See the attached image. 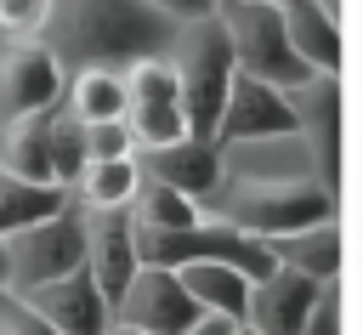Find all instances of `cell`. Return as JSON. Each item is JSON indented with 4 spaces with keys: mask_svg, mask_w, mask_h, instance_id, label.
Returning a JSON list of instances; mask_svg holds the SVG:
<instances>
[{
    "mask_svg": "<svg viewBox=\"0 0 363 335\" xmlns=\"http://www.w3.org/2000/svg\"><path fill=\"white\" fill-rule=\"evenodd\" d=\"M267 250H272L278 267H295V273H306L318 284H335L340 278V216L295 227V233H278V238H267Z\"/></svg>",
    "mask_w": 363,
    "mask_h": 335,
    "instance_id": "2e32d148",
    "label": "cell"
},
{
    "mask_svg": "<svg viewBox=\"0 0 363 335\" xmlns=\"http://www.w3.org/2000/svg\"><path fill=\"white\" fill-rule=\"evenodd\" d=\"M0 250H6V290H34L45 278H62V273L85 267V210L68 199L45 221L0 238Z\"/></svg>",
    "mask_w": 363,
    "mask_h": 335,
    "instance_id": "277c9868",
    "label": "cell"
},
{
    "mask_svg": "<svg viewBox=\"0 0 363 335\" xmlns=\"http://www.w3.org/2000/svg\"><path fill=\"white\" fill-rule=\"evenodd\" d=\"M136 187H142V165H136V153H119V159H85L79 176L68 182V199H74L79 210H130Z\"/></svg>",
    "mask_w": 363,
    "mask_h": 335,
    "instance_id": "ac0fdd59",
    "label": "cell"
},
{
    "mask_svg": "<svg viewBox=\"0 0 363 335\" xmlns=\"http://www.w3.org/2000/svg\"><path fill=\"white\" fill-rule=\"evenodd\" d=\"M125 131H130L136 148H164V142L193 136L187 114H182V85H176L170 51L125 62Z\"/></svg>",
    "mask_w": 363,
    "mask_h": 335,
    "instance_id": "5b68a950",
    "label": "cell"
},
{
    "mask_svg": "<svg viewBox=\"0 0 363 335\" xmlns=\"http://www.w3.org/2000/svg\"><path fill=\"white\" fill-rule=\"evenodd\" d=\"M68 204V187L62 182H23V176H6L0 170V238L45 221L51 210Z\"/></svg>",
    "mask_w": 363,
    "mask_h": 335,
    "instance_id": "ffe728a7",
    "label": "cell"
},
{
    "mask_svg": "<svg viewBox=\"0 0 363 335\" xmlns=\"http://www.w3.org/2000/svg\"><path fill=\"white\" fill-rule=\"evenodd\" d=\"M227 335H261V329H250V324L238 318V324H227Z\"/></svg>",
    "mask_w": 363,
    "mask_h": 335,
    "instance_id": "f1b7e54d",
    "label": "cell"
},
{
    "mask_svg": "<svg viewBox=\"0 0 363 335\" xmlns=\"http://www.w3.org/2000/svg\"><path fill=\"white\" fill-rule=\"evenodd\" d=\"M187 335H227V318H210V312H204V318H199Z\"/></svg>",
    "mask_w": 363,
    "mask_h": 335,
    "instance_id": "4316f807",
    "label": "cell"
},
{
    "mask_svg": "<svg viewBox=\"0 0 363 335\" xmlns=\"http://www.w3.org/2000/svg\"><path fill=\"white\" fill-rule=\"evenodd\" d=\"M57 335H102L108 324H113V307L102 301V290L91 284V273L85 267H74V273H62V278H45V284H34V290H17Z\"/></svg>",
    "mask_w": 363,
    "mask_h": 335,
    "instance_id": "8fae6325",
    "label": "cell"
},
{
    "mask_svg": "<svg viewBox=\"0 0 363 335\" xmlns=\"http://www.w3.org/2000/svg\"><path fill=\"white\" fill-rule=\"evenodd\" d=\"M176 278H182V290L199 301V312H210V318H227V324H238L244 318V307H250V273H238V267H227V261H182V267H170Z\"/></svg>",
    "mask_w": 363,
    "mask_h": 335,
    "instance_id": "e0dca14e",
    "label": "cell"
},
{
    "mask_svg": "<svg viewBox=\"0 0 363 335\" xmlns=\"http://www.w3.org/2000/svg\"><path fill=\"white\" fill-rule=\"evenodd\" d=\"M102 335H142V329H130V324H119V318H113V324H108Z\"/></svg>",
    "mask_w": 363,
    "mask_h": 335,
    "instance_id": "83f0119b",
    "label": "cell"
},
{
    "mask_svg": "<svg viewBox=\"0 0 363 335\" xmlns=\"http://www.w3.org/2000/svg\"><path fill=\"white\" fill-rule=\"evenodd\" d=\"M113 318L119 324H130V329H142V335H187L204 312H199V301L182 290V278L170 273V267H136L130 273V284H125V295L113 301Z\"/></svg>",
    "mask_w": 363,
    "mask_h": 335,
    "instance_id": "ba28073f",
    "label": "cell"
},
{
    "mask_svg": "<svg viewBox=\"0 0 363 335\" xmlns=\"http://www.w3.org/2000/svg\"><path fill=\"white\" fill-rule=\"evenodd\" d=\"M323 290H329V284H318V278H306V273H295V267H278V261H272V273H261V278L250 284L244 324H250V329H261V335H301V329L312 324V312H318Z\"/></svg>",
    "mask_w": 363,
    "mask_h": 335,
    "instance_id": "30bf717a",
    "label": "cell"
},
{
    "mask_svg": "<svg viewBox=\"0 0 363 335\" xmlns=\"http://www.w3.org/2000/svg\"><path fill=\"white\" fill-rule=\"evenodd\" d=\"M136 165L147 182H164L187 199H210L221 187V148L204 142V136H182V142H164V148H136Z\"/></svg>",
    "mask_w": 363,
    "mask_h": 335,
    "instance_id": "4fadbf2b",
    "label": "cell"
},
{
    "mask_svg": "<svg viewBox=\"0 0 363 335\" xmlns=\"http://www.w3.org/2000/svg\"><path fill=\"white\" fill-rule=\"evenodd\" d=\"M0 284H6V250H0Z\"/></svg>",
    "mask_w": 363,
    "mask_h": 335,
    "instance_id": "f546056e",
    "label": "cell"
},
{
    "mask_svg": "<svg viewBox=\"0 0 363 335\" xmlns=\"http://www.w3.org/2000/svg\"><path fill=\"white\" fill-rule=\"evenodd\" d=\"M79 165H85V125L57 102V114H51V170H57V182L68 187V182L79 176Z\"/></svg>",
    "mask_w": 363,
    "mask_h": 335,
    "instance_id": "7402d4cb",
    "label": "cell"
},
{
    "mask_svg": "<svg viewBox=\"0 0 363 335\" xmlns=\"http://www.w3.org/2000/svg\"><path fill=\"white\" fill-rule=\"evenodd\" d=\"M278 17H284V40L306 74H340L346 40H340V17L323 0H284Z\"/></svg>",
    "mask_w": 363,
    "mask_h": 335,
    "instance_id": "5bb4252c",
    "label": "cell"
},
{
    "mask_svg": "<svg viewBox=\"0 0 363 335\" xmlns=\"http://www.w3.org/2000/svg\"><path fill=\"white\" fill-rule=\"evenodd\" d=\"M272 6H284V0H272Z\"/></svg>",
    "mask_w": 363,
    "mask_h": 335,
    "instance_id": "4dcf8cb0",
    "label": "cell"
},
{
    "mask_svg": "<svg viewBox=\"0 0 363 335\" xmlns=\"http://www.w3.org/2000/svg\"><path fill=\"white\" fill-rule=\"evenodd\" d=\"M51 114L57 108H34L17 119H0V170L23 176V182H57L51 170Z\"/></svg>",
    "mask_w": 363,
    "mask_h": 335,
    "instance_id": "9a60e30c",
    "label": "cell"
},
{
    "mask_svg": "<svg viewBox=\"0 0 363 335\" xmlns=\"http://www.w3.org/2000/svg\"><path fill=\"white\" fill-rule=\"evenodd\" d=\"M170 62H176V85H182V114H187V131L210 142L216 114H221V97H227V79H233V51H227V34H221L216 11L176 23Z\"/></svg>",
    "mask_w": 363,
    "mask_h": 335,
    "instance_id": "7a4b0ae2",
    "label": "cell"
},
{
    "mask_svg": "<svg viewBox=\"0 0 363 335\" xmlns=\"http://www.w3.org/2000/svg\"><path fill=\"white\" fill-rule=\"evenodd\" d=\"M147 6H159L164 17H176V23H187V17H204V11H216V0H147Z\"/></svg>",
    "mask_w": 363,
    "mask_h": 335,
    "instance_id": "484cf974",
    "label": "cell"
},
{
    "mask_svg": "<svg viewBox=\"0 0 363 335\" xmlns=\"http://www.w3.org/2000/svg\"><path fill=\"white\" fill-rule=\"evenodd\" d=\"M62 68H85V62H142V57H164L176 40V17H164L147 0H51L45 34H40Z\"/></svg>",
    "mask_w": 363,
    "mask_h": 335,
    "instance_id": "6da1fadb",
    "label": "cell"
},
{
    "mask_svg": "<svg viewBox=\"0 0 363 335\" xmlns=\"http://www.w3.org/2000/svg\"><path fill=\"white\" fill-rule=\"evenodd\" d=\"M62 79H68V68L57 62V51L45 40H0V119L57 108Z\"/></svg>",
    "mask_w": 363,
    "mask_h": 335,
    "instance_id": "9c48e42d",
    "label": "cell"
},
{
    "mask_svg": "<svg viewBox=\"0 0 363 335\" xmlns=\"http://www.w3.org/2000/svg\"><path fill=\"white\" fill-rule=\"evenodd\" d=\"M119 153H136L125 119H96V125H85V159H119Z\"/></svg>",
    "mask_w": 363,
    "mask_h": 335,
    "instance_id": "d4e9b609",
    "label": "cell"
},
{
    "mask_svg": "<svg viewBox=\"0 0 363 335\" xmlns=\"http://www.w3.org/2000/svg\"><path fill=\"white\" fill-rule=\"evenodd\" d=\"M0 335H57V329H51V324H45L17 290L0 284Z\"/></svg>",
    "mask_w": 363,
    "mask_h": 335,
    "instance_id": "cb8c5ba5",
    "label": "cell"
},
{
    "mask_svg": "<svg viewBox=\"0 0 363 335\" xmlns=\"http://www.w3.org/2000/svg\"><path fill=\"white\" fill-rule=\"evenodd\" d=\"M295 136L306 148L312 176L340 193V148H346V102H340V74H306L295 91Z\"/></svg>",
    "mask_w": 363,
    "mask_h": 335,
    "instance_id": "8992f818",
    "label": "cell"
},
{
    "mask_svg": "<svg viewBox=\"0 0 363 335\" xmlns=\"http://www.w3.org/2000/svg\"><path fill=\"white\" fill-rule=\"evenodd\" d=\"M62 108H68L79 125L125 119V68H108V62L68 68V79H62Z\"/></svg>",
    "mask_w": 363,
    "mask_h": 335,
    "instance_id": "d6986e66",
    "label": "cell"
},
{
    "mask_svg": "<svg viewBox=\"0 0 363 335\" xmlns=\"http://www.w3.org/2000/svg\"><path fill=\"white\" fill-rule=\"evenodd\" d=\"M136 227L130 210H85V273L102 290V301L113 307L136 273Z\"/></svg>",
    "mask_w": 363,
    "mask_h": 335,
    "instance_id": "7c38bea8",
    "label": "cell"
},
{
    "mask_svg": "<svg viewBox=\"0 0 363 335\" xmlns=\"http://www.w3.org/2000/svg\"><path fill=\"white\" fill-rule=\"evenodd\" d=\"M216 23L227 34L238 74H255L278 91H295L306 79V68L295 62V51L284 40V17H278L272 0H216Z\"/></svg>",
    "mask_w": 363,
    "mask_h": 335,
    "instance_id": "3957f363",
    "label": "cell"
},
{
    "mask_svg": "<svg viewBox=\"0 0 363 335\" xmlns=\"http://www.w3.org/2000/svg\"><path fill=\"white\" fill-rule=\"evenodd\" d=\"M51 0H0V40H40Z\"/></svg>",
    "mask_w": 363,
    "mask_h": 335,
    "instance_id": "603a6c76",
    "label": "cell"
},
{
    "mask_svg": "<svg viewBox=\"0 0 363 335\" xmlns=\"http://www.w3.org/2000/svg\"><path fill=\"white\" fill-rule=\"evenodd\" d=\"M272 136H295V102H289V91H278V85L233 68L210 142L233 148V142H272Z\"/></svg>",
    "mask_w": 363,
    "mask_h": 335,
    "instance_id": "52a82bcc",
    "label": "cell"
},
{
    "mask_svg": "<svg viewBox=\"0 0 363 335\" xmlns=\"http://www.w3.org/2000/svg\"><path fill=\"white\" fill-rule=\"evenodd\" d=\"M204 216H210V210H204L199 199H187V193L164 187V182H147V176H142V187H136V199H130V221H136V227H147V233L193 227V221H204Z\"/></svg>",
    "mask_w": 363,
    "mask_h": 335,
    "instance_id": "44dd1931",
    "label": "cell"
}]
</instances>
